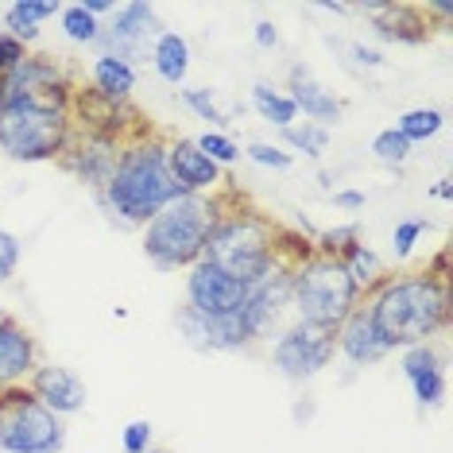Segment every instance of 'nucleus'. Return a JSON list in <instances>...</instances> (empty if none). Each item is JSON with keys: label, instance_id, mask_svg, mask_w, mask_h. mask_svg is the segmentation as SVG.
<instances>
[{"label": "nucleus", "instance_id": "nucleus-5", "mask_svg": "<svg viewBox=\"0 0 453 453\" xmlns=\"http://www.w3.org/2000/svg\"><path fill=\"white\" fill-rule=\"evenodd\" d=\"M213 205L202 194H182L140 229V249L159 272H190L205 252Z\"/></svg>", "mask_w": 453, "mask_h": 453}, {"label": "nucleus", "instance_id": "nucleus-8", "mask_svg": "<svg viewBox=\"0 0 453 453\" xmlns=\"http://www.w3.org/2000/svg\"><path fill=\"white\" fill-rule=\"evenodd\" d=\"M267 357H272V368L287 384H311L337 357L334 329H322L311 322H291L275 342H267Z\"/></svg>", "mask_w": 453, "mask_h": 453}, {"label": "nucleus", "instance_id": "nucleus-7", "mask_svg": "<svg viewBox=\"0 0 453 453\" xmlns=\"http://www.w3.org/2000/svg\"><path fill=\"white\" fill-rule=\"evenodd\" d=\"M66 418L47 411L27 384L0 391V453H63Z\"/></svg>", "mask_w": 453, "mask_h": 453}, {"label": "nucleus", "instance_id": "nucleus-46", "mask_svg": "<svg viewBox=\"0 0 453 453\" xmlns=\"http://www.w3.org/2000/svg\"><path fill=\"white\" fill-rule=\"evenodd\" d=\"M430 198H438V202H449V198H453V179H438L434 187H430Z\"/></svg>", "mask_w": 453, "mask_h": 453}, {"label": "nucleus", "instance_id": "nucleus-39", "mask_svg": "<svg viewBox=\"0 0 453 453\" xmlns=\"http://www.w3.org/2000/svg\"><path fill=\"white\" fill-rule=\"evenodd\" d=\"M345 55H349V66L357 70H384L388 66V55L372 43H360V39H353V43H345Z\"/></svg>", "mask_w": 453, "mask_h": 453}, {"label": "nucleus", "instance_id": "nucleus-30", "mask_svg": "<svg viewBox=\"0 0 453 453\" xmlns=\"http://www.w3.org/2000/svg\"><path fill=\"white\" fill-rule=\"evenodd\" d=\"M391 128H395L411 148H418V143H430L441 128H446V112L434 109V105H418V109H407Z\"/></svg>", "mask_w": 453, "mask_h": 453}, {"label": "nucleus", "instance_id": "nucleus-32", "mask_svg": "<svg viewBox=\"0 0 453 453\" xmlns=\"http://www.w3.org/2000/svg\"><path fill=\"white\" fill-rule=\"evenodd\" d=\"M372 159L376 163H384V167H391V171H403L407 163H411V156H415V148L399 136L395 128H384V132H376L372 136Z\"/></svg>", "mask_w": 453, "mask_h": 453}, {"label": "nucleus", "instance_id": "nucleus-15", "mask_svg": "<svg viewBox=\"0 0 453 453\" xmlns=\"http://www.w3.org/2000/svg\"><path fill=\"white\" fill-rule=\"evenodd\" d=\"M249 287L233 275H225L221 267H213L210 260H198L187 272V303L198 314H241L249 303Z\"/></svg>", "mask_w": 453, "mask_h": 453}, {"label": "nucleus", "instance_id": "nucleus-43", "mask_svg": "<svg viewBox=\"0 0 453 453\" xmlns=\"http://www.w3.org/2000/svg\"><path fill=\"white\" fill-rule=\"evenodd\" d=\"M81 8H86L94 19L105 24V19H112V12H117V0H81Z\"/></svg>", "mask_w": 453, "mask_h": 453}, {"label": "nucleus", "instance_id": "nucleus-1", "mask_svg": "<svg viewBox=\"0 0 453 453\" xmlns=\"http://www.w3.org/2000/svg\"><path fill=\"white\" fill-rule=\"evenodd\" d=\"M368 311L380 337L388 342L391 353H403L415 345H434V337L449 334L453 322V298H449V280L430 275L426 267L418 272H399L376 283L372 291L360 298Z\"/></svg>", "mask_w": 453, "mask_h": 453}, {"label": "nucleus", "instance_id": "nucleus-42", "mask_svg": "<svg viewBox=\"0 0 453 453\" xmlns=\"http://www.w3.org/2000/svg\"><path fill=\"white\" fill-rule=\"evenodd\" d=\"M365 190H353V187H345V190H337L334 194V205H337V210H345V213H360V210H365Z\"/></svg>", "mask_w": 453, "mask_h": 453}, {"label": "nucleus", "instance_id": "nucleus-33", "mask_svg": "<svg viewBox=\"0 0 453 453\" xmlns=\"http://www.w3.org/2000/svg\"><path fill=\"white\" fill-rule=\"evenodd\" d=\"M357 241H365V233H360L357 221H345V225H334V229H322L314 233V252L322 256H334V260H342V256L353 249Z\"/></svg>", "mask_w": 453, "mask_h": 453}, {"label": "nucleus", "instance_id": "nucleus-20", "mask_svg": "<svg viewBox=\"0 0 453 453\" xmlns=\"http://www.w3.org/2000/svg\"><path fill=\"white\" fill-rule=\"evenodd\" d=\"M167 167H171L174 187L182 194H202V198H210V194H218L225 182H229L218 163H210L198 151L194 136H171L167 140Z\"/></svg>", "mask_w": 453, "mask_h": 453}, {"label": "nucleus", "instance_id": "nucleus-9", "mask_svg": "<svg viewBox=\"0 0 453 453\" xmlns=\"http://www.w3.org/2000/svg\"><path fill=\"white\" fill-rule=\"evenodd\" d=\"M70 125L78 132H94V136H109L125 143L132 136H140V132H148L151 120L132 101H112V97H101L89 86H78L74 97H70Z\"/></svg>", "mask_w": 453, "mask_h": 453}, {"label": "nucleus", "instance_id": "nucleus-38", "mask_svg": "<svg viewBox=\"0 0 453 453\" xmlns=\"http://www.w3.org/2000/svg\"><path fill=\"white\" fill-rule=\"evenodd\" d=\"M120 449L125 453H148L156 449V426L148 418H132L125 430H120Z\"/></svg>", "mask_w": 453, "mask_h": 453}, {"label": "nucleus", "instance_id": "nucleus-25", "mask_svg": "<svg viewBox=\"0 0 453 453\" xmlns=\"http://www.w3.org/2000/svg\"><path fill=\"white\" fill-rule=\"evenodd\" d=\"M58 0H16V4L4 8V32L19 39L27 50H35L39 43V32H43L47 19L58 16Z\"/></svg>", "mask_w": 453, "mask_h": 453}, {"label": "nucleus", "instance_id": "nucleus-11", "mask_svg": "<svg viewBox=\"0 0 453 453\" xmlns=\"http://www.w3.org/2000/svg\"><path fill=\"white\" fill-rule=\"evenodd\" d=\"M163 32L159 24V8L148 4V0H128V4H117L112 19H105V32H101V47L105 55H117L125 63H143L148 58L156 35Z\"/></svg>", "mask_w": 453, "mask_h": 453}, {"label": "nucleus", "instance_id": "nucleus-24", "mask_svg": "<svg viewBox=\"0 0 453 453\" xmlns=\"http://www.w3.org/2000/svg\"><path fill=\"white\" fill-rule=\"evenodd\" d=\"M140 81V70L125 63L117 55H105L97 50L94 63H89V89H97L101 97H112V101H132V89Z\"/></svg>", "mask_w": 453, "mask_h": 453}, {"label": "nucleus", "instance_id": "nucleus-48", "mask_svg": "<svg viewBox=\"0 0 453 453\" xmlns=\"http://www.w3.org/2000/svg\"><path fill=\"white\" fill-rule=\"evenodd\" d=\"M0 97H4V86H0Z\"/></svg>", "mask_w": 453, "mask_h": 453}, {"label": "nucleus", "instance_id": "nucleus-19", "mask_svg": "<svg viewBox=\"0 0 453 453\" xmlns=\"http://www.w3.org/2000/svg\"><path fill=\"white\" fill-rule=\"evenodd\" d=\"M399 372L411 384V395L422 411H434L446 403V357L438 345H415L399 353Z\"/></svg>", "mask_w": 453, "mask_h": 453}, {"label": "nucleus", "instance_id": "nucleus-47", "mask_svg": "<svg viewBox=\"0 0 453 453\" xmlns=\"http://www.w3.org/2000/svg\"><path fill=\"white\" fill-rule=\"evenodd\" d=\"M148 453H171V449H159V446H156V449H148Z\"/></svg>", "mask_w": 453, "mask_h": 453}, {"label": "nucleus", "instance_id": "nucleus-44", "mask_svg": "<svg viewBox=\"0 0 453 453\" xmlns=\"http://www.w3.org/2000/svg\"><path fill=\"white\" fill-rule=\"evenodd\" d=\"M291 418L295 422H311L314 418V399H298V403L291 407Z\"/></svg>", "mask_w": 453, "mask_h": 453}, {"label": "nucleus", "instance_id": "nucleus-28", "mask_svg": "<svg viewBox=\"0 0 453 453\" xmlns=\"http://www.w3.org/2000/svg\"><path fill=\"white\" fill-rule=\"evenodd\" d=\"M329 140H334V136H329V128L311 125V120H298V125L280 132V148L283 151H291V156H306V159H314V163L326 159Z\"/></svg>", "mask_w": 453, "mask_h": 453}, {"label": "nucleus", "instance_id": "nucleus-40", "mask_svg": "<svg viewBox=\"0 0 453 453\" xmlns=\"http://www.w3.org/2000/svg\"><path fill=\"white\" fill-rule=\"evenodd\" d=\"M27 58V47L19 43V39H12L4 32V27H0V78H8L12 74V70L19 66Z\"/></svg>", "mask_w": 453, "mask_h": 453}, {"label": "nucleus", "instance_id": "nucleus-13", "mask_svg": "<svg viewBox=\"0 0 453 453\" xmlns=\"http://www.w3.org/2000/svg\"><path fill=\"white\" fill-rule=\"evenodd\" d=\"M174 326H179L182 342L198 353H249L256 345L249 334V322L241 314H198L190 306H179L174 314Z\"/></svg>", "mask_w": 453, "mask_h": 453}, {"label": "nucleus", "instance_id": "nucleus-23", "mask_svg": "<svg viewBox=\"0 0 453 453\" xmlns=\"http://www.w3.org/2000/svg\"><path fill=\"white\" fill-rule=\"evenodd\" d=\"M148 63L151 70L167 81V86H187L190 78V66H194V50H190V39L182 32H174V27H163L156 35V43L148 50Z\"/></svg>", "mask_w": 453, "mask_h": 453}, {"label": "nucleus", "instance_id": "nucleus-37", "mask_svg": "<svg viewBox=\"0 0 453 453\" xmlns=\"http://www.w3.org/2000/svg\"><path fill=\"white\" fill-rule=\"evenodd\" d=\"M19 260H24V241L16 233L0 229V287H8L19 275Z\"/></svg>", "mask_w": 453, "mask_h": 453}, {"label": "nucleus", "instance_id": "nucleus-29", "mask_svg": "<svg viewBox=\"0 0 453 453\" xmlns=\"http://www.w3.org/2000/svg\"><path fill=\"white\" fill-rule=\"evenodd\" d=\"M58 27H63V35H66V43H74V47H101V32H105V24L101 19H94L81 8V0H70V4L58 8Z\"/></svg>", "mask_w": 453, "mask_h": 453}, {"label": "nucleus", "instance_id": "nucleus-41", "mask_svg": "<svg viewBox=\"0 0 453 453\" xmlns=\"http://www.w3.org/2000/svg\"><path fill=\"white\" fill-rule=\"evenodd\" d=\"M252 43L260 47V50H275V47H280V27H275L272 19L260 16V19L252 24Z\"/></svg>", "mask_w": 453, "mask_h": 453}, {"label": "nucleus", "instance_id": "nucleus-22", "mask_svg": "<svg viewBox=\"0 0 453 453\" xmlns=\"http://www.w3.org/2000/svg\"><path fill=\"white\" fill-rule=\"evenodd\" d=\"M334 342H337V357L353 368H372L380 360L391 357L388 342L380 337V329L372 326V318H368L365 306H357V311L334 329Z\"/></svg>", "mask_w": 453, "mask_h": 453}, {"label": "nucleus", "instance_id": "nucleus-3", "mask_svg": "<svg viewBox=\"0 0 453 453\" xmlns=\"http://www.w3.org/2000/svg\"><path fill=\"white\" fill-rule=\"evenodd\" d=\"M167 132L151 125L148 132L120 143L117 167H112L105 190L97 194V205L120 229H143L163 205L182 198L167 167Z\"/></svg>", "mask_w": 453, "mask_h": 453}, {"label": "nucleus", "instance_id": "nucleus-26", "mask_svg": "<svg viewBox=\"0 0 453 453\" xmlns=\"http://www.w3.org/2000/svg\"><path fill=\"white\" fill-rule=\"evenodd\" d=\"M249 105H252L256 117H260L264 125H272L275 132H283V128L298 125V109H295V101L287 97V89L272 86V81H256L252 94H249Z\"/></svg>", "mask_w": 453, "mask_h": 453}, {"label": "nucleus", "instance_id": "nucleus-6", "mask_svg": "<svg viewBox=\"0 0 453 453\" xmlns=\"http://www.w3.org/2000/svg\"><path fill=\"white\" fill-rule=\"evenodd\" d=\"M291 306H295V322L337 329L360 306V291L345 275L342 260L311 252L306 260L291 267Z\"/></svg>", "mask_w": 453, "mask_h": 453}, {"label": "nucleus", "instance_id": "nucleus-27", "mask_svg": "<svg viewBox=\"0 0 453 453\" xmlns=\"http://www.w3.org/2000/svg\"><path fill=\"white\" fill-rule=\"evenodd\" d=\"M342 267H345V275L357 283V291H360V298H365L368 291H372L376 283H384L388 280V264H384V256H380L372 244H365V241H357L353 249H349L345 256H342Z\"/></svg>", "mask_w": 453, "mask_h": 453}, {"label": "nucleus", "instance_id": "nucleus-16", "mask_svg": "<svg viewBox=\"0 0 453 453\" xmlns=\"http://www.w3.org/2000/svg\"><path fill=\"white\" fill-rule=\"evenodd\" d=\"M117 156H120V140H109V136H94V132H70V143L58 159V167L66 174H74L86 190H94V198L105 190L112 167H117Z\"/></svg>", "mask_w": 453, "mask_h": 453}, {"label": "nucleus", "instance_id": "nucleus-45", "mask_svg": "<svg viewBox=\"0 0 453 453\" xmlns=\"http://www.w3.org/2000/svg\"><path fill=\"white\" fill-rule=\"evenodd\" d=\"M318 12H329V16H349V12H353V8H349V4H342V0H318Z\"/></svg>", "mask_w": 453, "mask_h": 453}, {"label": "nucleus", "instance_id": "nucleus-49", "mask_svg": "<svg viewBox=\"0 0 453 453\" xmlns=\"http://www.w3.org/2000/svg\"><path fill=\"white\" fill-rule=\"evenodd\" d=\"M0 314H4V306H0Z\"/></svg>", "mask_w": 453, "mask_h": 453}, {"label": "nucleus", "instance_id": "nucleus-17", "mask_svg": "<svg viewBox=\"0 0 453 453\" xmlns=\"http://www.w3.org/2000/svg\"><path fill=\"white\" fill-rule=\"evenodd\" d=\"M27 391L43 403L47 411H55L58 418H74L86 411L89 403V388L74 368L55 365V360H43L32 376H27Z\"/></svg>", "mask_w": 453, "mask_h": 453}, {"label": "nucleus", "instance_id": "nucleus-10", "mask_svg": "<svg viewBox=\"0 0 453 453\" xmlns=\"http://www.w3.org/2000/svg\"><path fill=\"white\" fill-rule=\"evenodd\" d=\"M244 322H249L252 342H275L287 326L295 322L291 306V267L275 264L267 275H260L249 287V303H244Z\"/></svg>", "mask_w": 453, "mask_h": 453}, {"label": "nucleus", "instance_id": "nucleus-21", "mask_svg": "<svg viewBox=\"0 0 453 453\" xmlns=\"http://www.w3.org/2000/svg\"><path fill=\"white\" fill-rule=\"evenodd\" d=\"M287 97L295 101L298 117H306L311 125H322V128L337 125L342 112H345V101L337 97L326 81H318L314 70L303 66V63H295L291 70H287Z\"/></svg>", "mask_w": 453, "mask_h": 453}, {"label": "nucleus", "instance_id": "nucleus-36", "mask_svg": "<svg viewBox=\"0 0 453 453\" xmlns=\"http://www.w3.org/2000/svg\"><path fill=\"white\" fill-rule=\"evenodd\" d=\"M426 229H430V225L422 221V218H403L395 229H391V256H395L399 264L411 260L415 249H418V241L426 236Z\"/></svg>", "mask_w": 453, "mask_h": 453}, {"label": "nucleus", "instance_id": "nucleus-4", "mask_svg": "<svg viewBox=\"0 0 453 453\" xmlns=\"http://www.w3.org/2000/svg\"><path fill=\"white\" fill-rule=\"evenodd\" d=\"M70 105L27 94L0 97V151L12 163H58L70 143Z\"/></svg>", "mask_w": 453, "mask_h": 453}, {"label": "nucleus", "instance_id": "nucleus-35", "mask_svg": "<svg viewBox=\"0 0 453 453\" xmlns=\"http://www.w3.org/2000/svg\"><path fill=\"white\" fill-rule=\"evenodd\" d=\"M241 156H249V163H256V167H264V171H291L295 167V156L283 151L275 140H252Z\"/></svg>", "mask_w": 453, "mask_h": 453}, {"label": "nucleus", "instance_id": "nucleus-12", "mask_svg": "<svg viewBox=\"0 0 453 453\" xmlns=\"http://www.w3.org/2000/svg\"><path fill=\"white\" fill-rule=\"evenodd\" d=\"M357 16H368L372 32L384 39V43L395 47H422L430 43L441 27L426 16L422 4H407V0H360V4H349Z\"/></svg>", "mask_w": 453, "mask_h": 453}, {"label": "nucleus", "instance_id": "nucleus-18", "mask_svg": "<svg viewBox=\"0 0 453 453\" xmlns=\"http://www.w3.org/2000/svg\"><path fill=\"white\" fill-rule=\"evenodd\" d=\"M43 365V345L39 337L19 322L16 314H0V391L27 384V376Z\"/></svg>", "mask_w": 453, "mask_h": 453}, {"label": "nucleus", "instance_id": "nucleus-31", "mask_svg": "<svg viewBox=\"0 0 453 453\" xmlns=\"http://www.w3.org/2000/svg\"><path fill=\"white\" fill-rule=\"evenodd\" d=\"M179 101H182V105H187L198 120H205V125H210V132H225V128H229V117H225V109L218 105V94H213L210 86H182V89H179Z\"/></svg>", "mask_w": 453, "mask_h": 453}, {"label": "nucleus", "instance_id": "nucleus-2", "mask_svg": "<svg viewBox=\"0 0 453 453\" xmlns=\"http://www.w3.org/2000/svg\"><path fill=\"white\" fill-rule=\"evenodd\" d=\"M213 221L210 236H205L202 260L221 267L225 275L241 283H256L280 264V229L283 221H275L272 213H264L244 190L225 187L210 194Z\"/></svg>", "mask_w": 453, "mask_h": 453}, {"label": "nucleus", "instance_id": "nucleus-14", "mask_svg": "<svg viewBox=\"0 0 453 453\" xmlns=\"http://www.w3.org/2000/svg\"><path fill=\"white\" fill-rule=\"evenodd\" d=\"M0 86H4V94H27V97H47V101H63V105H70L78 81L58 55L27 50V58L8 78H0Z\"/></svg>", "mask_w": 453, "mask_h": 453}, {"label": "nucleus", "instance_id": "nucleus-34", "mask_svg": "<svg viewBox=\"0 0 453 453\" xmlns=\"http://www.w3.org/2000/svg\"><path fill=\"white\" fill-rule=\"evenodd\" d=\"M194 143H198V151L210 163H218L221 171H229L236 159H241V143H236L229 132H202V136H194Z\"/></svg>", "mask_w": 453, "mask_h": 453}]
</instances>
